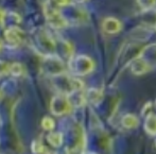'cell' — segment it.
Here are the masks:
<instances>
[{"label": "cell", "mask_w": 156, "mask_h": 154, "mask_svg": "<svg viewBox=\"0 0 156 154\" xmlns=\"http://www.w3.org/2000/svg\"><path fill=\"white\" fill-rule=\"evenodd\" d=\"M34 41L37 49L39 50L41 54L43 56V58L44 56L55 54V41H54L53 37L51 36V34L46 29L41 28V29L37 30L35 32Z\"/></svg>", "instance_id": "cell-1"}, {"label": "cell", "mask_w": 156, "mask_h": 154, "mask_svg": "<svg viewBox=\"0 0 156 154\" xmlns=\"http://www.w3.org/2000/svg\"><path fill=\"white\" fill-rule=\"evenodd\" d=\"M94 63L89 56L84 54L73 56L69 59L68 68L76 76H86L89 72L93 71Z\"/></svg>", "instance_id": "cell-2"}, {"label": "cell", "mask_w": 156, "mask_h": 154, "mask_svg": "<svg viewBox=\"0 0 156 154\" xmlns=\"http://www.w3.org/2000/svg\"><path fill=\"white\" fill-rule=\"evenodd\" d=\"M44 15L48 25L53 29H63L68 26L67 19L63 16L61 11L52 2L44 3Z\"/></svg>", "instance_id": "cell-3"}, {"label": "cell", "mask_w": 156, "mask_h": 154, "mask_svg": "<svg viewBox=\"0 0 156 154\" xmlns=\"http://www.w3.org/2000/svg\"><path fill=\"white\" fill-rule=\"evenodd\" d=\"M41 67L43 72H45L46 74L50 77H56V78L65 74L66 71L65 63L56 54L44 56Z\"/></svg>", "instance_id": "cell-4"}, {"label": "cell", "mask_w": 156, "mask_h": 154, "mask_svg": "<svg viewBox=\"0 0 156 154\" xmlns=\"http://www.w3.org/2000/svg\"><path fill=\"white\" fill-rule=\"evenodd\" d=\"M55 85L58 87V89H60V94L66 95V96L78 92L84 87V83L81 80L66 76V74L58 77V82H56Z\"/></svg>", "instance_id": "cell-5"}, {"label": "cell", "mask_w": 156, "mask_h": 154, "mask_svg": "<svg viewBox=\"0 0 156 154\" xmlns=\"http://www.w3.org/2000/svg\"><path fill=\"white\" fill-rule=\"evenodd\" d=\"M72 103L69 97L63 94H58L51 99L50 102V111L53 115L62 116L71 112Z\"/></svg>", "instance_id": "cell-6"}, {"label": "cell", "mask_w": 156, "mask_h": 154, "mask_svg": "<svg viewBox=\"0 0 156 154\" xmlns=\"http://www.w3.org/2000/svg\"><path fill=\"white\" fill-rule=\"evenodd\" d=\"M4 39L6 41V45L11 47H17L25 39V32L20 28L12 26L4 31Z\"/></svg>", "instance_id": "cell-7"}, {"label": "cell", "mask_w": 156, "mask_h": 154, "mask_svg": "<svg viewBox=\"0 0 156 154\" xmlns=\"http://www.w3.org/2000/svg\"><path fill=\"white\" fill-rule=\"evenodd\" d=\"M138 56L142 59L151 68L156 67V43L144 46Z\"/></svg>", "instance_id": "cell-8"}, {"label": "cell", "mask_w": 156, "mask_h": 154, "mask_svg": "<svg viewBox=\"0 0 156 154\" xmlns=\"http://www.w3.org/2000/svg\"><path fill=\"white\" fill-rule=\"evenodd\" d=\"M102 29L107 34H116L122 29V23L115 17H107L103 20Z\"/></svg>", "instance_id": "cell-9"}, {"label": "cell", "mask_w": 156, "mask_h": 154, "mask_svg": "<svg viewBox=\"0 0 156 154\" xmlns=\"http://www.w3.org/2000/svg\"><path fill=\"white\" fill-rule=\"evenodd\" d=\"M150 69H151L150 66L142 60V59H140L139 56H137L131 64L132 72L134 74H136V76H141L144 73H147Z\"/></svg>", "instance_id": "cell-10"}, {"label": "cell", "mask_w": 156, "mask_h": 154, "mask_svg": "<svg viewBox=\"0 0 156 154\" xmlns=\"http://www.w3.org/2000/svg\"><path fill=\"white\" fill-rule=\"evenodd\" d=\"M144 130L150 135H156V115L155 114H148L144 121Z\"/></svg>", "instance_id": "cell-11"}, {"label": "cell", "mask_w": 156, "mask_h": 154, "mask_svg": "<svg viewBox=\"0 0 156 154\" xmlns=\"http://www.w3.org/2000/svg\"><path fill=\"white\" fill-rule=\"evenodd\" d=\"M63 134L61 132H50L47 135V141L53 148H60L63 145Z\"/></svg>", "instance_id": "cell-12"}, {"label": "cell", "mask_w": 156, "mask_h": 154, "mask_svg": "<svg viewBox=\"0 0 156 154\" xmlns=\"http://www.w3.org/2000/svg\"><path fill=\"white\" fill-rule=\"evenodd\" d=\"M84 97L86 101H89L93 104H98L101 99H102V91L100 89L91 88L89 91H87L86 94H84Z\"/></svg>", "instance_id": "cell-13"}, {"label": "cell", "mask_w": 156, "mask_h": 154, "mask_svg": "<svg viewBox=\"0 0 156 154\" xmlns=\"http://www.w3.org/2000/svg\"><path fill=\"white\" fill-rule=\"evenodd\" d=\"M121 123L125 129H135L139 124V120L133 114H126L122 117Z\"/></svg>", "instance_id": "cell-14"}, {"label": "cell", "mask_w": 156, "mask_h": 154, "mask_svg": "<svg viewBox=\"0 0 156 154\" xmlns=\"http://www.w3.org/2000/svg\"><path fill=\"white\" fill-rule=\"evenodd\" d=\"M31 149H32V152L34 154H51V152L39 140H34L32 142Z\"/></svg>", "instance_id": "cell-15"}, {"label": "cell", "mask_w": 156, "mask_h": 154, "mask_svg": "<svg viewBox=\"0 0 156 154\" xmlns=\"http://www.w3.org/2000/svg\"><path fill=\"white\" fill-rule=\"evenodd\" d=\"M23 66L20 63H12L10 64V70L9 73H11L14 77H20L23 73Z\"/></svg>", "instance_id": "cell-16"}, {"label": "cell", "mask_w": 156, "mask_h": 154, "mask_svg": "<svg viewBox=\"0 0 156 154\" xmlns=\"http://www.w3.org/2000/svg\"><path fill=\"white\" fill-rule=\"evenodd\" d=\"M41 127H43V129L46 130V131L51 132L52 130L54 129V127H55V123H54V120L52 119L51 117L45 116V117L43 118V120H41Z\"/></svg>", "instance_id": "cell-17"}, {"label": "cell", "mask_w": 156, "mask_h": 154, "mask_svg": "<svg viewBox=\"0 0 156 154\" xmlns=\"http://www.w3.org/2000/svg\"><path fill=\"white\" fill-rule=\"evenodd\" d=\"M137 3L141 6V9L144 11L151 10L156 5V1H137Z\"/></svg>", "instance_id": "cell-18"}, {"label": "cell", "mask_w": 156, "mask_h": 154, "mask_svg": "<svg viewBox=\"0 0 156 154\" xmlns=\"http://www.w3.org/2000/svg\"><path fill=\"white\" fill-rule=\"evenodd\" d=\"M151 106H152V103H151V102H148V103H147V104L144 105V109H142V111H141V114H142V115H147L146 113L148 112V109H150Z\"/></svg>", "instance_id": "cell-19"}, {"label": "cell", "mask_w": 156, "mask_h": 154, "mask_svg": "<svg viewBox=\"0 0 156 154\" xmlns=\"http://www.w3.org/2000/svg\"><path fill=\"white\" fill-rule=\"evenodd\" d=\"M4 15H5V12H4V10L2 9L1 10V27H3V25H4Z\"/></svg>", "instance_id": "cell-20"}, {"label": "cell", "mask_w": 156, "mask_h": 154, "mask_svg": "<svg viewBox=\"0 0 156 154\" xmlns=\"http://www.w3.org/2000/svg\"><path fill=\"white\" fill-rule=\"evenodd\" d=\"M155 107H156V100H155Z\"/></svg>", "instance_id": "cell-21"}, {"label": "cell", "mask_w": 156, "mask_h": 154, "mask_svg": "<svg viewBox=\"0 0 156 154\" xmlns=\"http://www.w3.org/2000/svg\"><path fill=\"white\" fill-rule=\"evenodd\" d=\"M155 29H156V23H155Z\"/></svg>", "instance_id": "cell-22"}]
</instances>
